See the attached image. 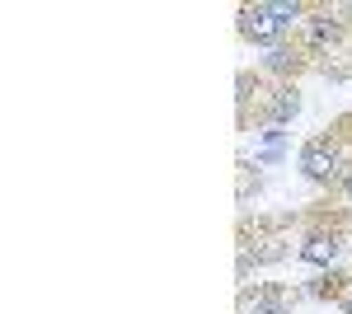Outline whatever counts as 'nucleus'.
Returning <instances> with one entry per match:
<instances>
[{
  "label": "nucleus",
  "instance_id": "4",
  "mask_svg": "<svg viewBox=\"0 0 352 314\" xmlns=\"http://www.w3.org/2000/svg\"><path fill=\"white\" fill-rule=\"evenodd\" d=\"M292 300H296V291L277 287V282H254V287L244 282L235 314H292Z\"/></svg>",
  "mask_w": 352,
  "mask_h": 314
},
{
  "label": "nucleus",
  "instance_id": "1",
  "mask_svg": "<svg viewBox=\"0 0 352 314\" xmlns=\"http://www.w3.org/2000/svg\"><path fill=\"white\" fill-rule=\"evenodd\" d=\"M348 164H352V155L343 150V122L333 131H315L310 141H300L296 169H300V179H310L315 188H338Z\"/></svg>",
  "mask_w": 352,
  "mask_h": 314
},
{
  "label": "nucleus",
  "instance_id": "6",
  "mask_svg": "<svg viewBox=\"0 0 352 314\" xmlns=\"http://www.w3.org/2000/svg\"><path fill=\"white\" fill-rule=\"evenodd\" d=\"M343 38V19L333 14V10H315L310 19H305V28H300V47H305V56H320V52H329L333 43Z\"/></svg>",
  "mask_w": 352,
  "mask_h": 314
},
{
  "label": "nucleus",
  "instance_id": "8",
  "mask_svg": "<svg viewBox=\"0 0 352 314\" xmlns=\"http://www.w3.org/2000/svg\"><path fill=\"white\" fill-rule=\"evenodd\" d=\"M338 197H343V202H352V164H348V174H343V183H338Z\"/></svg>",
  "mask_w": 352,
  "mask_h": 314
},
{
  "label": "nucleus",
  "instance_id": "7",
  "mask_svg": "<svg viewBox=\"0 0 352 314\" xmlns=\"http://www.w3.org/2000/svg\"><path fill=\"white\" fill-rule=\"evenodd\" d=\"M282 159H287V131L258 127L254 131V164H282Z\"/></svg>",
  "mask_w": 352,
  "mask_h": 314
},
{
  "label": "nucleus",
  "instance_id": "2",
  "mask_svg": "<svg viewBox=\"0 0 352 314\" xmlns=\"http://www.w3.org/2000/svg\"><path fill=\"white\" fill-rule=\"evenodd\" d=\"M343 221H310L296 239V258L310 262V267H333V262L343 258Z\"/></svg>",
  "mask_w": 352,
  "mask_h": 314
},
{
  "label": "nucleus",
  "instance_id": "3",
  "mask_svg": "<svg viewBox=\"0 0 352 314\" xmlns=\"http://www.w3.org/2000/svg\"><path fill=\"white\" fill-rule=\"evenodd\" d=\"M235 28H240L244 43H254V47H263V52L292 38V33H287V28H282V24H277V19L268 14V5H263V0H254V5H240V10H235Z\"/></svg>",
  "mask_w": 352,
  "mask_h": 314
},
{
  "label": "nucleus",
  "instance_id": "9",
  "mask_svg": "<svg viewBox=\"0 0 352 314\" xmlns=\"http://www.w3.org/2000/svg\"><path fill=\"white\" fill-rule=\"evenodd\" d=\"M338 310H343V314H352V282H348V291H343V300H338Z\"/></svg>",
  "mask_w": 352,
  "mask_h": 314
},
{
  "label": "nucleus",
  "instance_id": "5",
  "mask_svg": "<svg viewBox=\"0 0 352 314\" xmlns=\"http://www.w3.org/2000/svg\"><path fill=\"white\" fill-rule=\"evenodd\" d=\"M310 66V56H305V47H300L296 38H287V43H277V47H268V52L258 56V76L277 80V85H296V76Z\"/></svg>",
  "mask_w": 352,
  "mask_h": 314
}]
</instances>
